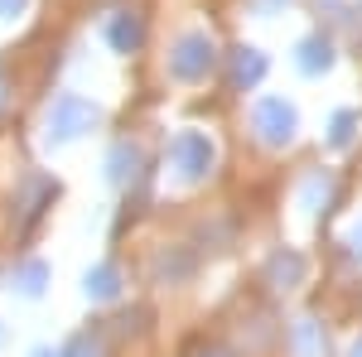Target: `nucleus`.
<instances>
[{
    "label": "nucleus",
    "instance_id": "nucleus-2",
    "mask_svg": "<svg viewBox=\"0 0 362 357\" xmlns=\"http://www.w3.org/2000/svg\"><path fill=\"white\" fill-rule=\"evenodd\" d=\"M218 165V145L208 140V131H179L169 140V169L179 184H198L208 179V169Z\"/></svg>",
    "mask_w": 362,
    "mask_h": 357
},
{
    "label": "nucleus",
    "instance_id": "nucleus-5",
    "mask_svg": "<svg viewBox=\"0 0 362 357\" xmlns=\"http://www.w3.org/2000/svg\"><path fill=\"white\" fill-rule=\"evenodd\" d=\"M140 39H145V29H140V20L131 15V10H121V15H112V20H107V44H112L116 54L140 49Z\"/></svg>",
    "mask_w": 362,
    "mask_h": 357
},
{
    "label": "nucleus",
    "instance_id": "nucleus-3",
    "mask_svg": "<svg viewBox=\"0 0 362 357\" xmlns=\"http://www.w3.org/2000/svg\"><path fill=\"white\" fill-rule=\"evenodd\" d=\"M251 131L261 136V145L280 150V145H290V140H295L300 116H295V107H290L285 97H261V102L251 107Z\"/></svg>",
    "mask_w": 362,
    "mask_h": 357
},
{
    "label": "nucleus",
    "instance_id": "nucleus-15",
    "mask_svg": "<svg viewBox=\"0 0 362 357\" xmlns=\"http://www.w3.org/2000/svg\"><path fill=\"white\" fill-rule=\"evenodd\" d=\"M58 357H102V343H97V338H73V343H68V348H63V353Z\"/></svg>",
    "mask_w": 362,
    "mask_h": 357
},
{
    "label": "nucleus",
    "instance_id": "nucleus-1",
    "mask_svg": "<svg viewBox=\"0 0 362 357\" xmlns=\"http://www.w3.org/2000/svg\"><path fill=\"white\" fill-rule=\"evenodd\" d=\"M97 121H102V107H97V102H87L78 92H63V97H54L49 111H44V140H49V145H68V140L87 136Z\"/></svg>",
    "mask_w": 362,
    "mask_h": 357
},
{
    "label": "nucleus",
    "instance_id": "nucleus-7",
    "mask_svg": "<svg viewBox=\"0 0 362 357\" xmlns=\"http://www.w3.org/2000/svg\"><path fill=\"white\" fill-rule=\"evenodd\" d=\"M136 174H140V150L136 145H112V155H107V179H112L116 189H126Z\"/></svg>",
    "mask_w": 362,
    "mask_h": 357
},
{
    "label": "nucleus",
    "instance_id": "nucleus-18",
    "mask_svg": "<svg viewBox=\"0 0 362 357\" xmlns=\"http://www.w3.org/2000/svg\"><path fill=\"white\" fill-rule=\"evenodd\" d=\"M34 357H54V353H49V348H39V353H34Z\"/></svg>",
    "mask_w": 362,
    "mask_h": 357
},
{
    "label": "nucleus",
    "instance_id": "nucleus-17",
    "mask_svg": "<svg viewBox=\"0 0 362 357\" xmlns=\"http://www.w3.org/2000/svg\"><path fill=\"white\" fill-rule=\"evenodd\" d=\"M348 242H353V251H358V256H362V222H358V227H353V232H348Z\"/></svg>",
    "mask_w": 362,
    "mask_h": 357
},
{
    "label": "nucleus",
    "instance_id": "nucleus-8",
    "mask_svg": "<svg viewBox=\"0 0 362 357\" xmlns=\"http://www.w3.org/2000/svg\"><path fill=\"white\" fill-rule=\"evenodd\" d=\"M305 73H329L334 68V44L329 39H319V34H309V39H300V58H295Z\"/></svg>",
    "mask_w": 362,
    "mask_h": 357
},
{
    "label": "nucleus",
    "instance_id": "nucleus-9",
    "mask_svg": "<svg viewBox=\"0 0 362 357\" xmlns=\"http://www.w3.org/2000/svg\"><path fill=\"white\" fill-rule=\"evenodd\" d=\"M83 290H87V300H116L121 295V271L116 266H92Z\"/></svg>",
    "mask_w": 362,
    "mask_h": 357
},
{
    "label": "nucleus",
    "instance_id": "nucleus-14",
    "mask_svg": "<svg viewBox=\"0 0 362 357\" xmlns=\"http://www.w3.org/2000/svg\"><path fill=\"white\" fill-rule=\"evenodd\" d=\"M353 126H358V116H353V111H338L334 116V150H348V145H353Z\"/></svg>",
    "mask_w": 362,
    "mask_h": 357
},
{
    "label": "nucleus",
    "instance_id": "nucleus-16",
    "mask_svg": "<svg viewBox=\"0 0 362 357\" xmlns=\"http://www.w3.org/2000/svg\"><path fill=\"white\" fill-rule=\"evenodd\" d=\"M29 10V0H0V25H10V20H20Z\"/></svg>",
    "mask_w": 362,
    "mask_h": 357
},
{
    "label": "nucleus",
    "instance_id": "nucleus-12",
    "mask_svg": "<svg viewBox=\"0 0 362 357\" xmlns=\"http://www.w3.org/2000/svg\"><path fill=\"white\" fill-rule=\"evenodd\" d=\"M329 193H334L329 174H309L305 184H300V208H305V213H319V208L329 203Z\"/></svg>",
    "mask_w": 362,
    "mask_h": 357
},
{
    "label": "nucleus",
    "instance_id": "nucleus-4",
    "mask_svg": "<svg viewBox=\"0 0 362 357\" xmlns=\"http://www.w3.org/2000/svg\"><path fill=\"white\" fill-rule=\"evenodd\" d=\"M213 63H218V44L203 29H189V34H179V44L169 54V73L184 78V83H198V78L213 73Z\"/></svg>",
    "mask_w": 362,
    "mask_h": 357
},
{
    "label": "nucleus",
    "instance_id": "nucleus-21",
    "mask_svg": "<svg viewBox=\"0 0 362 357\" xmlns=\"http://www.w3.org/2000/svg\"><path fill=\"white\" fill-rule=\"evenodd\" d=\"M0 343H5V329H0Z\"/></svg>",
    "mask_w": 362,
    "mask_h": 357
},
{
    "label": "nucleus",
    "instance_id": "nucleus-6",
    "mask_svg": "<svg viewBox=\"0 0 362 357\" xmlns=\"http://www.w3.org/2000/svg\"><path fill=\"white\" fill-rule=\"evenodd\" d=\"M305 256H300V251H276V256H271V266H266V280H271V285H280V290H290V285H300V280H305Z\"/></svg>",
    "mask_w": 362,
    "mask_h": 357
},
{
    "label": "nucleus",
    "instance_id": "nucleus-22",
    "mask_svg": "<svg viewBox=\"0 0 362 357\" xmlns=\"http://www.w3.org/2000/svg\"><path fill=\"white\" fill-rule=\"evenodd\" d=\"M213 357H223V353H213Z\"/></svg>",
    "mask_w": 362,
    "mask_h": 357
},
{
    "label": "nucleus",
    "instance_id": "nucleus-11",
    "mask_svg": "<svg viewBox=\"0 0 362 357\" xmlns=\"http://www.w3.org/2000/svg\"><path fill=\"white\" fill-rule=\"evenodd\" d=\"M44 280H49V266H44V261H25V266L15 271L10 285H15L25 300H34V295H44Z\"/></svg>",
    "mask_w": 362,
    "mask_h": 357
},
{
    "label": "nucleus",
    "instance_id": "nucleus-20",
    "mask_svg": "<svg viewBox=\"0 0 362 357\" xmlns=\"http://www.w3.org/2000/svg\"><path fill=\"white\" fill-rule=\"evenodd\" d=\"M0 107H5V92H0Z\"/></svg>",
    "mask_w": 362,
    "mask_h": 357
},
{
    "label": "nucleus",
    "instance_id": "nucleus-10",
    "mask_svg": "<svg viewBox=\"0 0 362 357\" xmlns=\"http://www.w3.org/2000/svg\"><path fill=\"white\" fill-rule=\"evenodd\" d=\"M261 78H266V58L256 54V49H237V54H232V83L256 87Z\"/></svg>",
    "mask_w": 362,
    "mask_h": 357
},
{
    "label": "nucleus",
    "instance_id": "nucleus-13",
    "mask_svg": "<svg viewBox=\"0 0 362 357\" xmlns=\"http://www.w3.org/2000/svg\"><path fill=\"white\" fill-rule=\"evenodd\" d=\"M295 353L319 357V324H314V319H300V324H295Z\"/></svg>",
    "mask_w": 362,
    "mask_h": 357
},
{
    "label": "nucleus",
    "instance_id": "nucleus-19",
    "mask_svg": "<svg viewBox=\"0 0 362 357\" xmlns=\"http://www.w3.org/2000/svg\"><path fill=\"white\" fill-rule=\"evenodd\" d=\"M353 357H362V343H358V348H353Z\"/></svg>",
    "mask_w": 362,
    "mask_h": 357
}]
</instances>
